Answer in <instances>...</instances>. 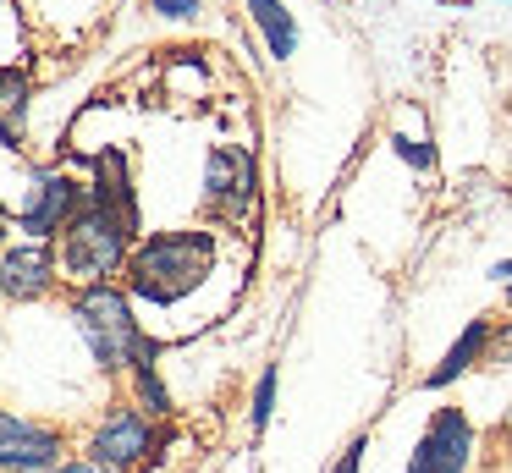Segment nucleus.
Instances as JSON below:
<instances>
[{
    "label": "nucleus",
    "instance_id": "obj_1",
    "mask_svg": "<svg viewBox=\"0 0 512 473\" xmlns=\"http://www.w3.org/2000/svg\"><path fill=\"white\" fill-rule=\"evenodd\" d=\"M215 270V231L188 226V231H149L138 237L133 259L122 270V286L133 303L171 308L182 297H193Z\"/></svg>",
    "mask_w": 512,
    "mask_h": 473
},
{
    "label": "nucleus",
    "instance_id": "obj_2",
    "mask_svg": "<svg viewBox=\"0 0 512 473\" xmlns=\"http://www.w3.org/2000/svg\"><path fill=\"white\" fill-rule=\"evenodd\" d=\"M138 248V220L116 215V209L100 204H83L72 215V226L56 237V264H61V281L72 286H105L127 270Z\"/></svg>",
    "mask_w": 512,
    "mask_h": 473
},
{
    "label": "nucleus",
    "instance_id": "obj_3",
    "mask_svg": "<svg viewBox=\"0 0 512 473\" xmlns=\"http://www.w3.org/2000/svg\"><path fill=\"white\" fill-rule=\"evenodd\" d=\"M72 325H78L89 358L100 363L105 374H127L138 363V352L149 347L144 325H138V314H133V297L116 281L78 286V292H72Z\"/></svg>",
    "mask_w": 512,
    "mask_h": 473
},
{
    "label": "nucleus",
    "instance_id": "obj_4",
    "mask_svg": "<svg viewBox=\"0 0 512 473\" xmlns=\"http://www.w3.org/2000/svg\"><path fill=\"white\" fill-rule=\"evenodd\" d=\"M204 215L215 226H248L259 209V165L243 143H215L204 160V193H199Z\"/></svg>",
    "mask_w": 512,
    "mask_h": 473
},
{
    "label": "nucleus",
    "instance_id": "obj_5",
    "mask_svg": "<svg viewBox=\"0 0 512 473\" xmlns=\"http://www.w3.org/2000/svg\"><path fill=\"white\" fill-rule=\"evenodd\" d=\"M89 457L105 462V468H116V473H133V468H144V462H155L160 457L155 418H144L133 402L111 407V413L94 424V435H89Z\"/></svg>",
    "mask_w": 512,
    "mask_h": 473
},
{
    "label": "nucleus",
    "instance_id": "obj_6",
    "mask_svg": "<svg viewBox=\"0 0 512 473\" xmlns=\"http://www.w3.org/2000/svg\"><path fill=\"white\" fill-rule=\"evenodd\" d=\"M89 204V187L67 171H39L28 187L23 209H17V231H28V242H56L72 226V215Z\"/></svg>",
    "mask_w": 512,
    "mask_h": 473
},
{
    "label": "nucleus",
    "instance_id": "obj_7",
    "mask_svg": "<svg viewBox=\"0 0 512 473\" xmlns=\"http://www.w3.org/2000/svg\"><path fill=\"white\" fill-rule=\"evenodd\" d=\"M479 451V429L463 407H435V418L424 424L419 446L408 457V473H468Z\"/></svg>",
    "mask_w": 512,
    "mask_h": 473
},
{
    "label": "nucleus",
    "instance_id": "obj_8",
    "mask_svg": "<svg viewBox=\"0 0 512 473\" xmlns=\"http://www.w3.org/2000/svg\"><path fill=\"white\" fill-rule=\"evenodd\" d=\"M67 457V435L56 424L39 418L6 413L0 407V473H39V468H61Z\"/></svg>",
    "mask_w": 512,
    "mask_h": 473
},
{
    "label": "nucleus",
    "instance_id": "obj_9",
    "mask_svg": "<svg viewBox=\"0 0 512 473\" xmlns=\"http://www.w3.org/2000/svg\"><path fill=\"white\" fill-rule=\"evenodd\" d=\"M56 281H61L56 242H17V248L0 253V297L34 303V297H45Z\"/></svg>",
    "mask_w": 512,
    "mask_h": 473
},
{
    "label": "nucleus",
    "instance_id": "obj_10",
    "mask_svg": "<svg viewBox=\"0 0 512 473\" xmlns=\"http://www.w3.org/2000/svg\"><path fill=\"white\" fill-rule=\"evenodd\" d=\"M89 204L116 209V215L138 220V187H133V171H127V154H122V149H100V154H94Z\"/></svg>",
    "mask_w": 512,
    "mask_h": 473
},
{
    "label": "nucleus",
    "instance_id": "obj_11",
    "mask_svg": "<svg viewBox=\"0 0 512 473\" xmlns=\"http://www.w3.org/2000/svg\"><path fill=\"white\" fill-rule=\"evenodd\" d=\"M490 336H496V325H490V319H468V330L452 341V347H446V358L435 363L430 374H424V391H446V385L463 380V374L474 369V363H485Z\"/></svg>",
    "mask_w": 512,
    "mask_h": 473
},
{
    "label": "nucleus",
    "instance_id": "obj_12",
    "mask_svg": "<svg viewBox=\"0 0 512 473\" xmlns=\"http://www.w3.org/2000/svg\"><path fill=\"white\" fill-rule=\"evenodd\" d=\"M155 358H160V347L149 341L144 352H138V363L127 374H133V396H138V413L144 418H171V391H166V380H160V369H155Z\"/></svg>",
    "mask_w": 512,
    "mask_h": 473
},
{
    "label": "nucleus",
    "instance_id": "obj_13",
    "mask_svg": "<svg viewBox=\"0 0 512 473\" xmlns=\"http://www.w3.org/2000/svg\"><path fill=\"white\" fill-rule=\"evenodd\" d=\"M248 17L259 22V33H265L276 61H292V55H298V22H292V11L281 6V0H248Z\"/></svg>",
    "mask_w": 512,
    "mask_h": 473
},
{
    "label": "nucleus",
    "instance_id": "obj_14",
    "mask_svg": "<svg viewBox=\"0 0 512 473\" xmlns=\"http://www.w3.org/2000/svg\"><path fill=\"white\" fill-rule=\"evenodd\" d=\"M28 110V72L23 66H0V143L17 149V127Z\"/></svg>",
    "mask_w": 512,
    "mask_h": 473
},
{
    "label": "nucleus",
    "instance_id": "obj_15",
    "mask_svg": "<svg viewBox=\"0 0 512 473\" xmlns=\"http://www.w3.org/2000/svg\"><path fill=\"white\" fill-rule=\"evenodd\" d=\"M276 396H281V369L265 363V374L254 380V396H248V424H254V435H265L270 413H276Z\"/></svg>",
    "mask_w": 512,
    "mask_h": 473
},
{
    "label": "nucleus",
    "instance_id": "obj_16",
    "mask_svg": "<svg viewBox=\"0 0 512 473\" xmlns=\"http://www.w3.org/2000/svg\"><path fill=\"white\" fill-rule=\"evenodd\" d=\"M397 154L413 165V171H430V165H435V149H430V143H413V138H397Z\"/></svg>",
    "mask_w": 512,
    "mask_h": 473
},
{
    "label": "nucleus",
    "instance_id": "obj_17",
    "mask_svg": "<svg viewBox=\"0 0 512 473\" xmlns=\"http://www.w3.org/2000/svg\"><path fill=\"white\" fill-rule=\"evenodd\" d=\"M364 451H369V435H358V440H353V446H347V457H342V462H336V468H331V473H358V462H364Z\"/></svg>",
    "mask_w": 512,
    "mask_h": 473
},
{
    "label": "nucleus",
    "instance_id": "obj_18",
    "mask_svg": "<svg viewBox=\"0 0 512 473\" xmlns=\"http://www.w3.org/2000/svg\"><path fill=\"white\" fill-rule=\"evenodd\" d=\"M149 6H155L160 17H193V11H199V0H149Z\"/></svg>",
    "mask_w": 512,
    "mask_h": 473
},
{
    "label": "nucleus",
    "instance_id": "obj_19",
    "mask_svg": "<svg viewBox=\"0 0 512 473\" xmlns=\"http://www.w3.org/2000/svg\"><path fill=\"white\" fill-rule=\"evenodd\" d=\"M490 275H496V281L507 286V303H512V259H507V264H496V270H490Z\"/></svg>",
    "mask_w": 512,
    "mask_h": 473
},
{
    "label": "nucleus",
    "instance_id": "obj_20",
    "mask_svg": "<svg viewBox=\"0 0 512 473\" xmlns=\"http://www.w3.org/2000/svg\"><path fill=\"white\" fill-rule=\"evenodd\" d=\"M6 231H12V209L0 204V248H6Z\"/></svg>",
    "mask_w": 512,
    "mask_h": 473
},
{
    "label": "nucleus",
    "instance_id": "obj_21",
    "mask_svg": "<svg viewBox=\"0 0 512 473\" xmlns=\"http://www.w3.org/2000/svg\"><path fill=\"white\" fill-rule=\"evenodd\" d=\"M39 473H61V468H39Z\"/></svg>",
    "mask_w": 512,
    "mask_h": 473
},
{
    "label": "nucleus",
    "instance_id": "obj_22",
    "mask_svg": "<svg viewBox=\"0 0 512 473\" xmlns=\"http://www.w3.org/2000/svg\"><path fill=\"white\" fill-rule=\"evenodd\" d=\"M0 11H6V0H0Z\"/></svg>",
    "mask_w": 512,
    "mask_h": 473
}]
</instances>
